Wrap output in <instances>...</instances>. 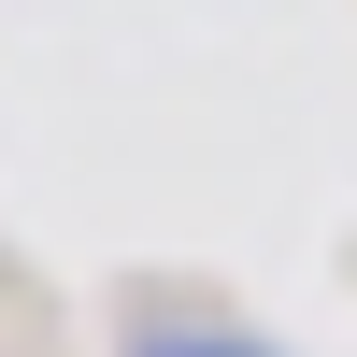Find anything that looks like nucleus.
Segmentation results:
<instances>
[{"label":"nucleus","instance_id":"nucleus-1","mask_svg":"<svg viewBox=\"0 0 357 357\" xmlns=\"http://www.w3.org/2000/svg\"><path fill=\"white\" fill-rule=\"evenodd\" d=\"M129 357H272L243 329V314H200V301H158V314H129Z\"/></svg>","mask_w":357,"mask_h":357}]
</instances>
